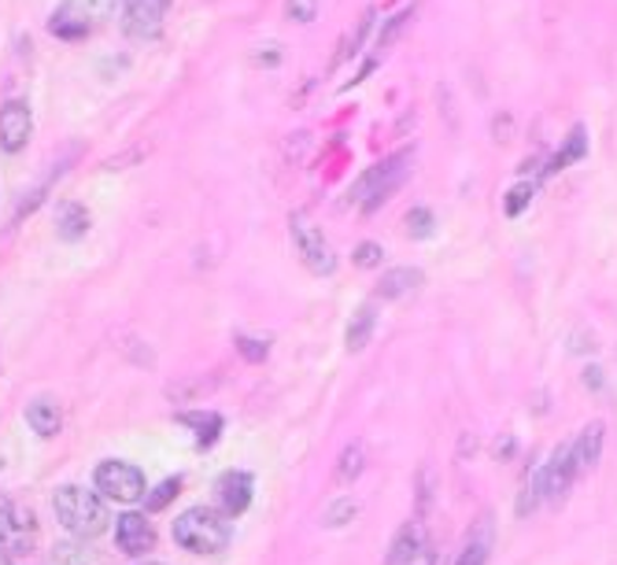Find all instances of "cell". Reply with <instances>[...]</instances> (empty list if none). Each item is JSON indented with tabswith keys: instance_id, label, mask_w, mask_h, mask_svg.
<instances>
[{
	"instance_id": "484cf974",
	"label": "cell",
	"mask_w": 617,
	"mask_h": 565,
	"mask_svg": "<svg viewBox=\"0 0 617 565\" xmlns=\"http://www.w3.org/2000/svg\"><path fill=\"white\" fill-rule=\"evenodd\" d=\"M533 196H536V185H533V181H518V185L510 189V193H507V200H503V211H507V218H518L521 211H525L529 204H533Z\"/></svg>"
},
{
	"instance_id": "5bb4252c",
	"label": "cell",
	"mask_w": 617,
	"mask_h": 565,
	"mask_svg": "<svg viewBox=\"0 0 617 565\" xmlns=\"http://www.w3.org/2000/svg\"><path fill=\"white\" fill-rule=\"evenodd\" d=\"M488 554H492V518L481 514L477 518V525L470 529V536H466L455 565H485Z\"/></svg>"
},
{
	"instance_id": "4dcf8cb0",
	"label": "cell",
	"mask_w": 617,
	"mask_h": 565,
	"mask_svg": "<svg viewBox=\"0 0 617 565\" xmlns=\"http://www.w3.org/2000/svg\"><path fill=\"white\" fill-rule=\"evenodd\" d=\"M355 514H359V507L351 503V499H340V503H333V507L326 510L322 521H326L329 529H340V525H348V521L355 518Z\"/></svg>"
},
{
	"instance_id": "8fae6325",
	"label": "cell",
	"mask_w": 617,
	"mask_h": 565,
	"mask_svg": "<svg viewBox=\"0 0 617 565\" xmlns=\"http://www.w3.org/2000/svg\"><path fill=\"white\" fill-rule=\"evenodd\" d=\"M34 134V115H30L26 100H8L0 108V148L4 152H23Z\"/></svg>"
},
{
	"instance_id": "5b68a950",
	"label": "cell",
	"mask_w": 617,
	"mask_h": 565,
	"mask_svg": "<svg viewBox=\"0 0 617 565\" xmlns=\"http://www.w3.org/2000/svg\"><path fill=\"white\" fill-rule=\"evenodd\" d=\"M289 233H292L296 255L304 259L307 270H315V274H333L337 270L333 244H329L326 233L318 230L315 222L304 215V211H296V215L289 218Z\"/></svg>"
},
{
	"instance_id": "8d00e7d4",
	"label": "cell",
	"mask_w": 617,
	"mask_h": 565,
	"mask_svg": "<svg viewBox=\"0 0 617 565\" xmlns=\"http://www.w3.org/2000/svg\"><path fill=\"white\" fill-rule=\"evenodd\" d=\"M0 565H15V562H12V554H8V551H0Z\"/></svg>"
},
{
	"instance_id": "52a82bcc",
	"label": "cell",
	"mask_w": 617,
	"mask_h": 565,
	"mask_svg": "<svg viewBox=\"0 0 617 565\" xmlns=\"http://www.w3.org/2000/svg\"><path fill=\"white\" fill-rule=\"evenodd\" d=\"M540 495L547 499V503H562V499L570 495V488H573V481H577V462H573V447L566 444V447H559L555 455L547 458L544 462V469H540Z\"/></svg>"
},
{
	"instance_id": "ba28073f",
	"label": "cell",
	"mask_w": 617,
	"mask_h": 565,
	"mask_svg": "<svg viewBox=\"0 0 617 565\" xmlns=\"http://www.w3.org/2000/svg\"><path fill=\"white\" fill-rule=\"evenodd\" d=\"M119 4H123V30L137 41L156 38L170 12V0H119Z\"/></svg>"
},
{
	"instance_id": "603a6c76",
	"label": "cell",
	"mask_w": 617,
	"mask_h": 565,
	"mask_svg": "<svg viewBox=\"0 0 617 565\" xmlns=\"http://www.w3.org/2000/svg\"><path fill=\"white\" fill-rule=\"evenodd\" d=\"M49 565H100V558L93 547H85V540H67L52 547Z\"/></svg>"
},
{
	"instance_id": "7c38bea8",
	"label": "cell",
	"mask_w": 617,
	"mask_h": 565,
	"mask_svg": "<svg viewBox=\"0 0 617 565\" xmlns=\"http://www.w3.org/2000/svg\"><path fill=\"white\" fill-rule=\"evenodd\" d=\"M215 495H219V507L226 510L230 518L244 514V510L252 507V473H244V469H226L215 481Z\"/></svg>"
},
{
	"instance_id": "ac0fdd59",
	"label": "cell",
	"mask_w": 617,
	"mask_h": 565,
	"mask_svg": "<svg viewBox=\"0 0 617 565\" xmlns=\"http://www.w3.org/2000/svg\"><path fill=\"white\" fill-rule=\"evenodd\" d=\"M111 8H115V0H63L60 15L74 19V23H82L85 30H93V23L111 15Z\"/></svg>"
},
{
	"instance_id": "cb8c5ba5",
	"label": "cell",
	"mask_w": 617,
	"mask_h": 565,
	"mask_svg": "<svg viewBox=\"0 0 617 565\" xmlns=\"http://www.w3.org/2000/svg\"><path fill=\"white\" fill-rule=\"evenodd\" d=\"M366 469V447L363 444H351L344 447V455H340V462H337V481L340 484H348V481H355L359 473Z\"/></svg>"
},
{
	"instance_id": "1f68e13d",
	"label": "cell",
	"mask_w": 617,
	"mask_h": 565,
	"mask_svg": "<svg viewBox=\"0 0 617 565\" xmlns=\"http://www.w3.org/2000/svg\"><path fill=\"white\" fill-rule=\"evenodd\" d=\"M433 484H436L433 469H429V466H422V469H418V518L429 514V503H433Z\"/></svg>"
},
{
	"instance_id": "9a60e30c",
	"label": "cell",
	"mask_w": 617,
	"mask_h": 565,
	"mask_svg": "<svg viewBox=\"0 0 617 565\" xmlns=\"http://www.w3.org/2000/svg\"><path fill=\"white\" fill-rule=\"evenodd\" d=\"M425 281V274L418 266H396V270H389L381 277V289H377V300H403V296L418 292Z\"/></svg>"
},
{
	"instance_id": "3957f363",
	"label": "cell",
	"mask_w": 617,
	"mask_h": 565,
	"mask_svg": "<svg viewBox=\"0 0 617 565\" xmlns=\"http://www.w3.org/2000/svg\"><path fill=\"white\" fill-rule=\"evenodd\" d=\"M411 163V152H396V156H389V159H381V163H374L366 170L363 178L351 185V193L348 200L351 204H359L370 215V211H377L381 204H389L392 193L407 181V167Z\"/></svg>"
},
{
	"instance_id": "836d02e7",
	"label": "cell",
	"mask_w": 617,
	"mask_h": 565,
	"mask_svg": "<svg viewBox=\"0 0 617 565\" xmlns=\"http://www.w3.org/2000/svg\"><path fill=\"white\" fill-rule=\"evenodd\" d=\"M237 351L248 362H263L267 359V351H270V344L267 340H252V337H237Z\"/></svg>"
},
{
	"instance_id": "6da1fadb",
	"label": "cell",
	"mask_w": 617,
	"mask_h": 565,
	"mask_svg": "<svg viewBox=\"0 0 617 565\" xmlns=\"http://www.w3.org/2000/svg\"><path fill=\"white\" fill-rule=\"evenodd\" d=\"M52 510H56V521L71 532L74 540H97L108 532V503H104L100 492H89L82 484H63L52 495Z\"/></svg>"
},
{
	"instance_id": "f1b7e54d",
	"label": "cell",
	"mask_w": 617,
	"mask_h": 565,
	"mask_svg": "<svg viewBox=\"0 0 617 565\" xmlns=\"http://www.w3.org/2000/svg\"><path fill=\"white\" fill-rule=\"evenodd\" d=\"M540 477H529L525 488H521V495H518V518H529L533 510L540 507Z\"/></svg>"
},
{
	"instance_id": "e0dca14e",
	"label": "cell",
	"mask_w": 617,
	"mask_h": 565,
	"mask_svg": "<svg viewBox=\"0 0 617 565\" xmlns=\"http://www.w3.org/2000/svg\"><path fill=\"white\" fill-rule=\"evenodd\" d=\"M26 425L41 436V440H52V436H60V429H63L60 403L56 399H34L26 407Z\"/></svg>"
},
{
	"instance_id": "4316f807",
	"label": "cell",
	"mask_w": 617,
	"mask_h": 565,
	"mask_svg": "<svg viewBox=\"0 0 617 565\" xmlns=\"http://www.w3.org/2000/svg\"><path fill=\"white\" fill-rule=\"evenodd\" d=\"M49 34H56V38H63V41H82L85 34H89V30H85L82 23H74V19H67V15L52 12V19H49Z\"/></svg>"
},
{
	"instance_id": "7402d4cb",
	"label": "cell",
	"mask_w": 617,
	"mask_h": 565,
	"mask_svg": "<svg viewBox=\"0 0 617 565\" xmlns=\"http://www.w3.org/2000/svg\"><path fill=\"white\" fill-rule=\"evenodd\" d=\"M178 422L185 425V429H193V440L196 447H211L219 440L222 433V418L215 411H193V414H178Z\"/></svg>"
},
{
	"instance_id": "9c48e42d",
	"label": "cell",
	"mask_w": 617,
	"mask_h": 565,
	"mask_svg": "<svg viewBox=\"0 0 617 565\" xmlns=\"http://www.w3.org/2000/svg\"><path fill=\"white\" fill-rule=\"evenodd\" d=\"M115 543L130 558H145L148 551H156V525L141 510H126V514L115 518Z\"/></svg>"
},
{
	"instance_id": "277c9868",
	"label": "cell",
	"mask_w": 617,
	"mask_h": 565,
	"mask_svg": "<svg viewBox=\"0 0 617 565\" xmlns=\"http://www.w3.org/2000/svg\"><path fill=\"white\" fill-rule=\"evenodd\" d=\"M93 484H97V492L104 499L123 503V507L145 499V473L134 462H123V458H108V462H100L97 473H93Z\"/></svg>"
},
{
	"instance_id": "d6a6232c",
	"label": "cell",
	"mask_w": 617,
	"mask_h": 565,
	"mask_svg": "<svg viewBox=\"0 0 617 565\" xmlns=\"http://www.w3.org/2000/svg\"><path fill=\"white\" fill-rule=\"evenodd\" d=\"M285 15H289L292 23H311L318 15V0H285Z\"/></svg>"
},
{
	"instance_id": "44dd1931",
	"label": "cell",
	"mask_w": 617,
	"mask_h": 565,
	"mask_svg": "<svg viewBox=\"0 0 617 565\" xmlns=\"http://www.w3.org/2000/svg\"><path fill=\"white\" fill-rule=\"evenodd\" d=\"M374 326H377V303L370 300L351 315V326H348V337H344L348 351H363L370 344V337H374Z\"/></svg>"
},
{
	"instance_id": "ffe728a7",
	"label": "cell",
	"mask_w": 617,
	"mask_h": 565,
	"mask_svg": "<svg viewBox=\"0 0 617 565\" xmlns=\"http://www.w3.org/2000/svg\"><path fill=\"white\" fill-rule=\"evenodd\" d=\"M584 156H588V137H584V126H573V134L566 137V145H562L559 152L547 159L544 178L559 174V170H566L570 163H581Z\"/></svg>"
},
{
	"instance_id": "8992f818",
	"label": "cell",
	"mask_w": 617,
	"mask_h": 565,
	"mask_svg": "<svg viewBox=\"0 0 617 565\" xmlns=\"http://www.w3.org/2000/svg\"><path fill=\"white\" fill-rule=\"evenodd\" d=\"M38 543V518L30 507L12 503L8 495H0V551L8 554H30Z\"/></svg>"
},
{
	"instance_id": "2e32d148",
	"label": "cell",
	"mask_w": 617,
	"mask_h": 565,
	"mask_svg": "<svg viewBox=\"0 0 617 565\" xmlns=\"http://www.w3.org/2000/svg\"><path fill=\"white\" fill-rule=\"evenodd\" d=\"M89 211H85L78 200H63L56 207V237L60 241H82L89 233Z\"/></svg>"
},
{
	"instance_id": "74e56055",
	"label": "cell",
	"mask_w": 617,
	"mask_h": 565,
	"mask_svg": "<svg viewBox=\"0 0 617 565\" xmlns=\"http://www.w3.org/2000/svg\"><path fill=\"white\" fill-rule=\"evenodd\" d=\"M152 565H159V562H152Z\"/></svg>"
},
{
	"instance_id": "4fadbf2b",
	"label": "cell",
	"mask_w": 617,
	"mask_h": 565,
	"mask_svg": "<svg viewBox=\"0 0 617 565\" xmlns=\"http://www.w3.org/2000/svg\"><path fill=\"white\" fill-rule=\"evenodd\" d=\"M603 440H606V425L603 422H588L581 429V436L573 440V462H577V473H592L603 458Z\"/></svg>"
},
{
	"instance_id": "d4e9b609",
	"label": "cell",
	"mask_w": 617,
	"mask_h": 565,
	"mask_svg": "<svg viewBox=\"0 0 617 565\" xmlns=\"http://www.w3.org/2000/svg\"><path fill=\"white\" fill-rule=\"evenodd\" d=\"M178 492H182V477H167L156 492H145V510L148 514H159V510L170 507V499H178Z\"/></svg>"
},
{
	"instance_id": "e575fe53",
	"label": "cell",
	"mask_w": 617,
	"mask_h": 565,
	"mask_svg": "<svg viewBox=\"0 0 617 565\" xmlns=\"http://www.w3.org/2000/svg\"><path fill=\"white\" fill-rule=\"evenodd\" d=\"M584 385H592V388H599V370H588V373H584Z\"/></svg>"
},
{
	"instance_id": "30bf717a",
	"label": "cell",
	"mask_w": 617,
	"mask_h": 565,
	"mask_svg": "<svg viewBox=\"0 0 617 565\" xmlns=\"http://www.w3.org/2000/svg\"><path fill=\"white\" fill-rule=\"evenodd\" d=\"M425 551H429V529H425L422 518H411L392 536L385 565H418Z\"/></svg>"
},
{
	"instance_id": "d590c367",
	"label": "cell",
	"mask_w": 617,
	"mask_h": 565,
	"mask_svg": "<svg viewBox=\"0 0 617 565\" xmlns=\"http://www.w3.org/2000/svg\"><path fill=\"white\" fill-rule=\"evenodd\" d=\"M422 565H440V554H436V551H425V554H422Z\"/></svg>"
},
{
	"instance_id": "7a4b0ae2",
	"label": "cell",
	"mask_w": 617,
	"mask_h": 565,
	"mask_svg": "<svg viewBox=\"0 0 617 565\" xmlns=\"http://www.w3.org/2000/svg\"><path fill=\"white\" fill-rule=\"evenodd\" d=\"M233 540V518L215 507H189L174 518V543L189 554H219Z\"/></svg>"
},
{
	"instance_id": "f546056e",
	"label": "cell",
	"mask_w": 617,
	"mask_h": 565,
	"mask_svg": "<svg viewBox=\"0 0 617 565\" xmlns=\"http://www.w3.org/2000/svg\"><path fill=\"white\" fill-rule=\"evenodd\" d=\"M407 233L414 241H425V237H433V215L425 207H414L411 215H407Z\"/></svg>"
},
{
	"instance_id": "83f0119b",
	"label": "cell",
	"mask_w": 617,
	"mask_h": 565,
	"mask_svg": "<svg viewBox=\"0 0 617 565\" xmlns=\"http://www.w3.org/2000/svg\"><path fill=\"white\" fill-rule=\"evenodd\" d=\"M381 259H385V248L374 241H363L355 248V255H351V263H355L359 270H374V266H381Z\"/></svg>"
},
{
	"instance_id": "d6986e66",
	"label": "cell",
	"mask_w": 617,
	"mask_h": 565,
	"mask_svg": "<svg viewBox=\"0 0 617 565\" xmlns=\"http://www.w3.org/2000/svg\"><path fill=\"white\" fill-rule=\"evenodd\" d=\"M411 15H414V12H411V8H407V12H400V15H392V19H389V23H385V30H381V34H377V41H374V56H370V63H366V67L359 71V78H355V82H363L366 74L374 71L377 63L389 56V49L396 45V38L403 34V26L411 23Z\"/></svg>"
}]
</instances>
